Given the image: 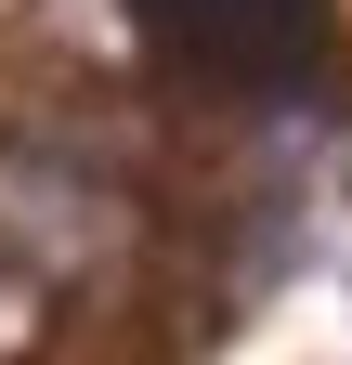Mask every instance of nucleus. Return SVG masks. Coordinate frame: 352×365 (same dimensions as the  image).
Segmentation results:
<instances>
[{
	"label": "nucleus",
	"mask_w": 352,
	"mask_h": 365,
	"mask_svg": "<svg viewBox=\"0 0 352 365\" xmlns=\"http://www.w3.org/2000/svg\"><path fill=\"white\" fill-rule=\"evenodd\" d=\"M157 26H183L196 66L248 78V66H287L300 39H314V0H157Z\"/></svg>",
	"instance_id": "f257e3e1"
}]
</instances>
